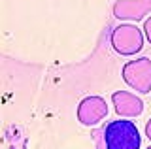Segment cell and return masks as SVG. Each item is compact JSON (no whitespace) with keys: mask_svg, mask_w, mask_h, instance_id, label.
<instances>
[{"mask_svg":"<svg viewBox=\"0 0 151 149\" xmlns=\"http://www.w3.org/2000/svg\"><path fill=\"white\" fill-rule=\"evenodd\" d=\"M104 145L106 149H140L142 136L132 121H110L104 128Z\"/></svg>","mask_w":151,"mask_h":149,"instance_id":"cell-1","label":"cell"},{"mask_svg":"<svg viewBox=\"0 0 151 149\" xmlns=\"http://www.w3.org/2000/svg\"><path fill=\"white\" fill-rule=\"evenodd\" d=\"M144 30H140L132 23H121L119 27L111 30L110 44L115 53L123 55V57H132V55L140 53L144 47Z\"/></svg>","mask_w":151,"mask_h":149,"instance_id":"cell-2","label":"cell"},{"mask_svg":"<svg viewBox=\"0 0 151 149\" xmlns=\"http://www.w3.org/2000/svg\"><path fill=\"white\" fill-rule=\"evenodd\" d=\"M121 76L130 89L142 92V95H147L151 92V59L140 57L136 60H129L123 66Z\"/></svg>","mask_w":151,"mask_h":149,"instance_id":"cell-3","label":"cell"},{"mask_svg":"<svg viewBox=\"0 0 151 149\" xmlns=\"http://www.w3.org/2000/svg\"><path fill=\"white\" fill-rule=\"evenodd\" d=\"M106 115H108V104L98 95L83 98L78 106V121L83 127H94L102 119H106Z\"/></svg>","mask_w":151,"mask_h":149,"instance_id":"cell-4","label":"cell"},{"mask_svg":"<svg viewBox=\"0 0 151 149\" xmlns=\"http://www.w3.org/2000/svg\"><path fill=\"white\" fill-rule=\"evenodd\" d=\"M151 13V0H117L113 4V15L119 21H144Z\"/></svg>","mask_w":151,"mask_h":149,"instance_id":"cell-5","label":"cell"},{"mask_svg":"<svg viewBox=\"0 0 151 149\" xmlns=\"http://www.w3.org/2000/svg\"><path fill=\"white\" fill-rule=\"evenodd\" d=\"M111 102L115 106L117 115H121V117H138L144 111L142 98H138L136 95L127 92V91H115L111 95Z\"/></svg>","mask_w":151,"mask_h":149,"instance_id":"cell-6","label":"cell"},{"mask_svg":"<svg viewBox=\"0 0 151 149\" xmlns=\"http://www.w3.org/2000/svg\"><path fill=\"white\" fill-rule=\"evenodd\" d=\"M144 36H145V40L151 44V15L144 21Z\"/></svg>","mask_w":151,"mask_h":149,"instance_id":"cell-7","label":"cell"},{"mask_svg":"<svg viewBox=\"0 0 151 149\" xmlns=\"http://www.w3.org/2000/svg\"><path fill=\"white\" fill-rule=\"evenodd\" d=\"M145 136L151 140V119L147 121V125H145Z\"/></svg>","mask_w":151,"mask_h":149,"instance_id":"cell-8","label":"cell"},{"mask_svg":"<svg viewBox=\"0 0 151 149\" xmlns=\"http://www.w3.org/2000/svg\"><path fill=\"white\" fill-rule=\"evenodd\" d=\"M147 149H151V145H149V147H147Z\"/></svg>","mask_w":151,"mask_h":149,"instance_id":"cell-9","label":"cell"}]
</instances>
